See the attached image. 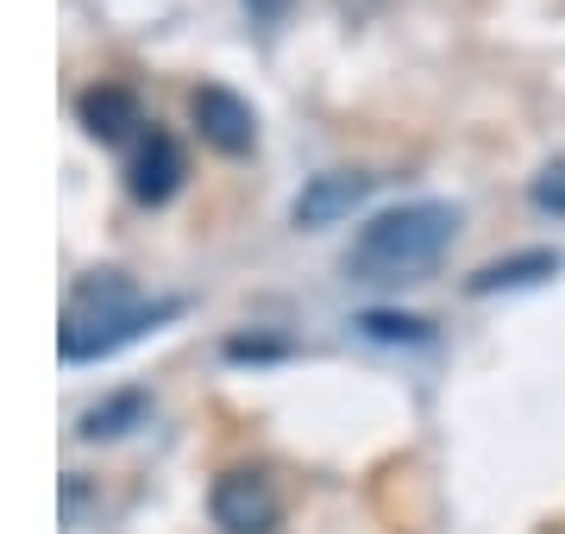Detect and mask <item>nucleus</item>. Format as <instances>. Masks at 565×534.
Listing matches in <instances>:
<instances>
[{
	"label": "nucleus",
	"instance_id": "obj_1",
	"mask_svg": "<svg viewBox=\"0 0 565 534\" xmlns=\"http://www.w3.org/2000/svg\"><path fill=\"white\" fill-rule=\"evenodd\" d=\"M177 314H182L177 296H145L126 270H88V277L63 296L57 359H63V365H95V359H114L120 346L145 340L151 328L177 321Z\"/></svg>",
	"mask_w": 565,
	"mask_h": 534
},
{
	"label": "nucleus",
	"instance_id": "obj_2",
	"mask_svg": "<svg viewBox=\"0 0 565 534\" xmlns=\"http://www.w3.org/2000/svg\"><path fill=\"white\" fill-rule=\"evenodd\" d=\"M452 239H459V207L452 202H403L352 239L345 270L364 284H408V277L440 265Z\"/></svg>",
	"mask_w": 565,
	"mask_h": 534
},
{
	"label": "nucleus",
	"instance_id": "obj_3",
	"mask_svg": "<svg viewBox=\"0 0 565 534\" xmlns=\"http://www.w3.org/2000/svg\"><path fill=\"white\" fill-rule=\"evenodd\" d=\"M207 515H214V528L221 534H277L282 522V496L277 484L252 466H233V472L214 478V491H207Z\"/></svg>",
	"mask_w": 565,
	"mask_h": 534
},
{
	"label": "nucleus",
	"instance_id": "obj_4",
	"mask_svg": "<svg viewBox=\"0 0 565 534\" xmlns=\"http://www.w3.org/2000/svg\"><path fill=\"white\" fill-rule=\"evenodd\" d=\"M189 114H195V132H202L214 151H226V158H245V151L258 145V114H252V102H239V95L221 88V83L195 88V95H189Z\"/></svg>",
	"mask_w": 565,
	"mask_h": 534
},
{
	"label": "nucleus",
	"instance_id": "obj_5",
	"mask_svg": "<svg viewBox=\"0 0 565 534\" xmlns=\"http://www.w3.org/2000/svg\"><path fill=\"white\" fill-rule=\"evenodd\" d=\"M126 189L145 207H163L182 189V151L163 126H145V139L126 151Z\"/></svg>",
	"mask_w": 565,
	"mask_h": 534
},
{
	"label": "nucleus",
	"instance_id": "obj_6",
	"mask_svg": "<svg viewBox=\"0 0 565 534\" xmlns=\"http://www.w3.org/2000/svg\"><path fill=\"white\" fill-rule=\"evenodd\" d=\"M371 189L377 177H364V170H321V177H308L296 207H289V221L296 226H333L345 221L359 202H371Z\"/></svg>",
	"mask_w": 565,
	"mask_h": 534
},
{
	"label": "nucleus",
	"instance_id": "obj_7",
	"mask_svg": "<svg viewBox=\"0 0 565 534\" xmlns=\"http://www.w3.org/2000/svg\"><path fill=\"white\" fill-rule=\"evenodd\" d=\"M82 126H88V139H102V145H139L145 139V107L132 88L120 83H95V88H82V102H76Z\"/></svg>",
	"mask_w": 565,
	"mask_h": 534
},
{
	"label": "nucleus",
	"instance_id": "obj_8",
	"mask_svg": "<svg viewBox=\"0 0 565 534\" xmlns=\"http://www.w3.org/2000/svg\"><path fill=\"white\" fill-rule=\"evenodd\" d=\"M559 252H546V246H534V252H515V258H497V265H484V270H471L465 277V289L471 296H503V289H534V284H546V277H559Z\"/></svg>",
	"mask_w": 565,
	"mask_h": 534
},
{
	"label": "nucleus",
	"instance_id": "obj_9",
	"mask_svg": "<svg viewBox=\"0 0 565 534\" xmlns=\"http://www.w3.org/2000/svg\"><path fill=\"white\" fill-rule=\"evenodd\" d=\"M151 415V396L145 391H126V396H107V403H95V409H82L76 434L82 440H120V434H132Z\"/></svg>",
	"mask_w": 565,
	"mask_h": 534
},
{
	"label": "nucleus",
	"instance_id": "obj_10",
	"mask_svg": "<svg viewBox=\"0 0 565 534\" xmlns=\"http://www.w3.org/2000/svg\"><path fill=\"white\" fill-rule=\"evenodd\" d=\"M359 333L364 340H384V346H427L434 340V328H427L422 314H390V309L359 314Z\"/></svg>",
	"mask_w": 565,
	"mask_h": 534
},
{
	"label": "nucleus",
	"instance_id": "obj_11",
	"mask_svg": "<svg viewBox=\"0 0 565 534\" xmlns=\"http://www.w3.org/2000/svg\"><path fill=\"white\" fill-rule=\"evenodd\" d=\"M527 202L541 207V214H565V158H553V164L527 183Z\"/></svg>",
	"mask_w": 565,
	"mask_h": 534
},
{
	"label": "nucleus",
	"instance_id": "obj_12",
	"mask_svg": "<svg viewBox=\"0 0 565 534\" xmlns=\"http://www.w3.org/2000/svg\"><path fill=\"white\" fill-rule=\"evenodd\" d=\"M245 7H252V13H258V20H277L282 7H289V0H245Z\"/></svg>",
	"mask_w": 565,
	"mask_h": 534
}]
</instances>
